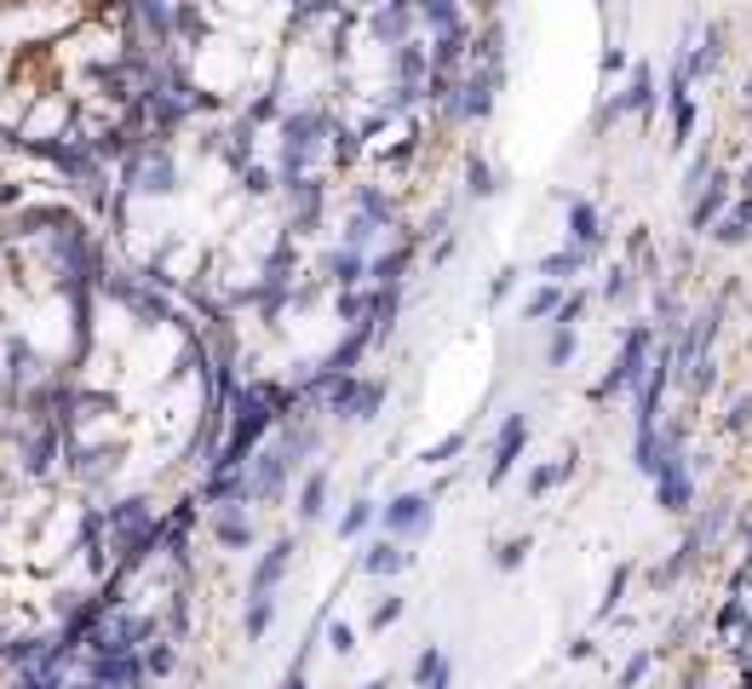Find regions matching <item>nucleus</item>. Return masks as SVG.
Returning a JSON list of instances; mask_svg holds the SVG:
<instances>
[{"mask_svg":"<svg viewBox=\"0 0 752 689\" xmlns=\"http://www.w3.org/2000/svg\"><path fill=\"white\" fill-rule=\"evenodd\" d=\"M747 689H752V673H747Z\"/></svg>","mask_w":752,"mask_h":689,"instance_id":"9d476101","label":"nucleus"},{"mask_svg":"<svg viewBox=\"0 0 752 689\" xmlns=\"http://www.w3.org/2000/svg\"><path fill=\"white\" fill-rule=\"evenodd\" d=\"M568 351H575V334H557V339H552V362H563Z\"/></svg>","mask_w":752,"mask_h":689,"instance_id":"1a4fd4ad","label":"nucleus"},{"mask_svg":"<svg viewBox=\"0 0 752 689\" xmlns=\"http://www.w3.org/2000/svg\"><path fill=\"white\" fill-rule=\"evenodd\" d=\"M528 437V425L523 419H512V425H505V437H500V460H494V477L505 472V465H512V454H517V442Z\"/></svg>","mask_w":752,"mask_h":689,"instance_id":"20e7f679","label":"nucleus"},{"mask_svg":"<svg viewBox=\"0 0 752 689\" xmlns=\"http://www.w3.org/2000/svg\"><path fill=\"white\" fill-rule=\"evenodd\" d=\"M419 523H425V500H397L391 505V529H419Z\"/></svg>","mask_w":752,"mask_h":689,"instance_id":"7ed1b4c3","label":"nucleus"},{"mask_svg":"<svg viewBox=\"0 0 752 689\" xmlns=\"http://www.w3.org/2000/svg\"><path fill=\"white\" fill-rule=\"evenodd\" d=\"M419 689H449V661H442L437 650L419 655Z\"/></svg>","mask_w":752,"mask_h":689,"instance_id":"f03ea898","label":"nucleus"},{"mask_svg":"<svg viewBox=\"0 0 752 689\" xmlns=\"http://www.w3.org/2000/svg\"><path fill=\"white\" fill-rule=\"evenodd\" d=\"M643 673H649V655H638L632 666H626V673H621V689H632V684H638Z\"/></svg>","mask_w":752,"mask_h":689,"instance_id":"0eeeda50","label":"nucleus"},{"mask_svg":"<svg viewBox=\"0 0 752 689\" xmlns=\"http://www.w3.org/2000/svg\"><path fill=\"white\" fill-rule=\"evenodd\" d=\"M575 236H580V241H598V218H592V208H575Z\"/></svg>","mask_w":752,"mask_h":689,"instance_id":"423d86ee","label":"nucleus"},{"mask_svg":"<svg viewBox=\"0 0 752 689\" xmlns=\"http://www.w3.org/2000/svg\"><path fill=\"white\" fill-rule=\"evenodd\" d=\"M368 569H374V575H391V569H402V558L391 552V546H379V552L368 558Z\"/></svg>","mask_w":752,"mask_h":689,"instance_id":"39448f33","label":"nucleus"},{"mask_svg":"<svg viewBox=\"0 0 752 689\" xmlns=\"http://www.w3.org/2000/svg\"><path fill=\"white\" fill-rule=\"evenodd\" d=\"M397 615H402V603H397V598H391V603H379V610H374V626H391Z\"/></svg>","mask_w":752,"mask_h":689,"instance_id":"6e6552de","label":"nucleus"},{"mask_svg":"<svg viewBox=\"0 0 752 689\" xmlns=\"http://www.w3.org/2000/svg\"><path fill=\"white\" fill-rule=\"evenodd\" d=\"M104 47L138 52L127 0H0V58L12 64V75L80 52L104 75L110 98H127L138 58H115Z\"/></svg>","mask_w":752,"mask_h":689,"instance_id":"f257e3e1","label":"nucleus"}]
</instances>
